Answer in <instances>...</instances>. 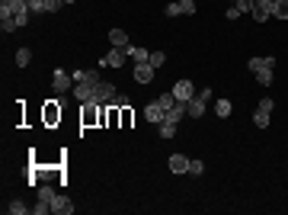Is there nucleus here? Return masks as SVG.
<instances>
[{
    "mask_svg": "<svg viewBox=\"0 0 288 215\" xmlns=\"http://www.w3.org/2000/svg\"><path fill=\"white\" fill-rule=\"evenodd\" d=\"M54 196H58V190H54L52 183H42V186H38V199H42V202H48V206H52Z\"/></svg>",
    "mask_w": 288,
    "mask_h": 215,
    "instance_id": "16",
    "label": "nucleus"
},
{
    "mask_svg": "<svg viewBox=\"0 0 288 215\" xmlns=\"http://www.w3.org/2000/svg\"><path fill=\"white\" fill-rule=\"evenodd\" d=\"M163 61H167V55H163V52H151V58H147V64H151L154 71L163 68Z\"/></svg>",
    "mask_w": 288,
    "mask_h": 215,
    "instance_id": "24",
    "label": "nucleus"
},
{
    "mask_svg": "<svg viewBox=\"0 0 288 215\" xmlns=\"http://www.w3.org/2000/svg\"><path fill=\"white\" fill-rule=\"evenodd\" d=\"M189 174H192V177H202V174H205V164L198 161V157H189Z\"/></svg>",
    "mask_w": 288,
    "mask_h": 215,
    "instance_id": "26",
    "label": "nucleus"
},
{
    "mask_svg": "<svg viewBox=\"0 0 288 215\" xmlns=\"http://www.w3.org/2000/svg\"><path fill=\"white\" fill-rule=\"evenodd\" d=\"M45 212H52V206H48V202H42V199H38L36 206H32V215H45Z\"/></svg>",
    "mask_w": 288,
    "mask_h": 215,
    "instance_id": "32",
    "label": "nucleus"
},
{
    "mask_svg": "<svg viewBox=\"0 0 288 215\" xmlns=\"http://www.w3.org/2000/svg\"><path fill=\"white\" fill-rule=\"evenodd\" d=\"M182 10H180V0H176V3H167V7H163V16H167V20H173V16H180Z\"/></svg>",
    "mask_w": 288,
    "mask_h": 215,
    "instance_id": "28",
    "label": "nucleus"
},
{
    "mask_svg": "<svg viewBox=\"0 0 288 215\" xmlns=\"http://www.w3.org/2000/svg\"><path fill=\"white\" fill-rule=\"evenodd\" d=\"M74 97H77L80 103H90V100H93V87H90V84H74Z\"/></svg>",
    "mask_w": 288,
    "mask_h": 215,
    "instance_id": "14",
    "label": "nucleus"
},
{
    "mask_svg": "<svg viewBox=\"0 0 288 215\" xmlns=\"http://www.w3.org/2000/svg\"><path fill=\"white\" fill-rule=\"evenodd\" d=\"M173 135H176V122L163 119V122H160V138H173Z\"/></svg>",
    "mask_w": 288,
    "mask_h": 215,
    "instance_id": "23",
    "label": "nucleus"
},
{
    "mask_svg": "<svg viewBox=\"0 0 288 215\" xmlns=\"http://www.w3.org/2000/svg\"><path fill=\"white\" fill-rule=\"evenodd\" d=\"M272 16H275V20H288V0H275Z\"/></svg>",
    "mask_w": 288,
    "mask_h": 215,
    "instance_id": "22",
    "label": "nucleus"
},
{
    "mask_svg": "<svg viewBox=\"0 0 288 215\" xmlns=\"http://www.w3.org/2000/svg\"><path fill=\"white\" fill-rule=\"evenodd\" d=\"M167 167H170V174H189V157L186 154H170Z\"/></svg>",
    "mask_w": 288,
    "mask_h": 215,
    "instance_id": "8",
    "label": "nucleus"
},
{
    "mask_svg": "<svg viewBox=\"0 0 288 215\" xmlns=\"http://www.w3.org/2000/svg\"><path fill=\"white\" fill-rule=\"evenodd\" d=\"M112 106H128V97H122V93H115V100H112Z\"/></svg>",
    "mask_w": 288,
    "mask_h": 215,
    "instance_id": "35",
    "label": "nucleus"
},
{
    "mask_svg": "<svg viewBox=\"0 0 288 215\" xmlns=\"http://www.w3.org/2000/svg\"><path fill=\"white\" fill-rule=\"evenodd\" d=\"M154 74H157V71H154L147 61H144V64H135V80H138V84H151Z\"/></svg>",
    "mask_w": 288,
    "mask_h": 215,
    "instance_id": "11",
    "label": "nucleus"
},
{
    "mask_svg": "<svg viewBox=\"0 0 288 215\" xmlns=\"http://www.w3.org/2000/svg\"><path fill=\"white\" fill-rule=\"evenodd\" d=\"M58 103H61V100H54V103H48V106H45V122H48V125H54V122L61 119V106H58Z\"/></svg>",
    "mask_w": 288,
    "mask_h": 215,
    "instance_id": "15",
    "label": "nucleus"
},
{
    "mask_svg": "<svg viewBox=\"0 0 288 215\" xmlns=\"http://www.w3.org/2000/svg\"><path fill=\"white\" fill-rule=\"evenodd\" d=\"M180 10H182V13H186V16H192V13H196V0H180Z\"/></svg>",
    "mask_w": 288,
    "mask_h": 215,
    "instance_id": "29",
    "label": "nucleus"
},
{
    "mask_svg": "<svg viewBox=\"0 0 288 215\" xmlns=\"http://www.w3.org/2000/svg\"><path fill=\"white\" fill-rule=\"evenodd\" d=\"M29 61H32L29 48H16V68H29Z\"/></svg>",
    "mask_w": 288,
    "mask_h": 215,
    "instance_id": "21",
    "label": "nucleus"
},
{
    "mask_svg": "<svg viewBox=\"0 0 288 215\" xmlns=\"http://www.w3.org/2000/svg\"><path fill=\"white\" fill-rule=\"evenodd\" d=\"M231 113H234L231 100H215V116H218V119H228Z\"/></svg>",
    "mask_w": 288,
    "mask_h": 215,
    "instance_id": "17",
    "label": "nucleus"
},
{
    "mask_svg": "<svg viewBox=\"0 0 288 215\" xmlns=\"http://www.w3.org/2000/svg\"><path fill=\"white\" fill-rule=\"evenodd\" d=\"M125 45H131L128 32L125 29H109V48H125Z\"/></svg>",
    "mask_w": 288,
    "mask_h": 215,
    "instance_id": "9",
    "label": "nucleus"
},
{
    "mask_svg": "<svg viewBox=\"0 0 288 215\" xmlns=\"http://www.w3.org/2000/svg\"><path fill=\"white\" fill-rule=\"evenodd\" d=\"M256 80L263 87H272V80H275V68H263V71H256Z\"/></svg>",
    "mask_w": 288,
    "mask_h": 215,
    "instance_id": "18",
    "label": "nucleus"
},
{
    "mask_svg": "<svg viewBox=\"0 0 288 215\" xmlns=\"http://www.w3.org/2000/svg\"><path fill=\"white\" fill-rule=\"evenodd\" d=\"M173 97H176L180 103H189L192 97H196V87H192L189 77H180V80L173 84Z\"/></svg>",
    "mask_w": 288,
    "mask_h": 215,
    "instance_id": "4",
    "label": "nucleus"
},
{
    "mask_svg": "<svg viewBox=\"0 0 288 215\" xmlns=\"http://www.w3.org/2000/svg\"><path fill=\"white\" fill-rule=\"evenodd\" d=\"M7 212H13V215H29V212H32V206H26L23 199H13V202L7 206Z\"/></svg>",
    "mask_w": 288,
    "mask_h": 215,
    "instance_id": "19",
    "label": "nucleus"
},
{
    "mask_svg": "<svg viewBox=\"0 0 288 215\" xmlns=\"http://www.w3.org/2000/svg\"><path fill=\"white\" fill-rule=\"evenodd\" d=\"M231 7H234L237 10V13H250V10H253V0H234V3H231Z\"/></svg>",
    "mask_w": 288,
    "mask_h": 215,
    "instance_id": "27",
    "label": "nucleus"
},
{
    "mask_svg": "<svg viewBox=\"0 0 288 215\" xmlns=\"http://www.w3.org/2000/svg\"><path fill=\"white\" fill-rule=\"evenodd\" d=\"M52 212H54V215H71V212H74V202H71L68 196H61V193H58V196H54V202H52Z\"/></svg>",
    "mask_w": 288,
    "mask_h": 215,
    "instance_id": "10",
    "label": "nucleus"
},
{
    "mask_svg": "<svg viewBox=\"0 0 288 215\" xmlns=\"http://www.w3.org/2000/svg\"><path fill=\"white\" fill-rule=\"evenodd\" d=\"M247 68H250L253 74H256V71H263V68H275V58H272V55H263V58H250V61H247Z\"/></svg>",
    "mask_w": 288,
    "mask_h": 215,
    "instance_id": "12",
    "label": "nucleus"
},
{
    "mask_svg": "<svg viewBox=\"0 0 288 215\" xmlns=\"http://www.w3.org/2000/svg\"><path fill=\"white\" fill-rule=\"evenodd\" d=\"M26 7H29L32 13H45V0H26Z\"/></svg>",
    "mask_w": 288,
    "mask_h": 215,
    "instance_id": "30",
    "label": "nucleus"
},
{
    "mask_svg": "<svg viewBox=\"0 0 288 215\" xmlns=\"http://www.w3.org/2000/svg\"><path fill=\"white\" fill-rule=\"evenodd\" d=\"M163 119H170V122H176V125H180L182 119H186V103H180V100H176V106H173V109H167V116H163Z\"/></svg>",
    "mask_w": 288,
    "mask_h": 215,
    "instance_id": "13",
    "label": "nucleus"
},
{
    "mask_svg": "<svg viewBox=\"0 0 288 215\" xmlns=\"http://www.w3.org/2000/svg\"><path fill=\"white\" fill-rule=\"evenodd\" d=\"M272 7H275V0H253V20H256V23H266V20H269V16H272Z\"/></svg>",
    "mask_w": 288,
    "mask_h": 215,
    "instance_id": "5",
    "label": "nucleus"
},
{
    "mask_svg": "<svg viewBox=\"0 0 288 215\" xmlns=\"http://www.w3.org/2000/svg\"><path fill=\"white\" fill-rule=\"evenodd\" d=\"M131 119H135V116H131V109H128V106H122V129H128Z\"/></svg>",
    "mask_w": 288,
    "mask_h": 215,
    "instance_id": "33",
    "label": "nucleus"
},
{
    "mask_svg": "<svg viewBox=\"0 0 288 215\" xmlns=\"http://www.w3.org/2000/svg\"><path fill=\"white\" fill-rule=\"evenodd\" d=\"M272 106H275V100H272V97H263V103H259V109H266V113H272Z\"/></svg>",
    "mask_w": 288,
    "mask_h": 215,
    "instance_id": "34",
    "label": "nucleus"
},
{
    "mask_svg": "<svg viewBox=\"0 0 288 215\" xmlns=\"http://www.w3.org/2000/svg\"><path fill=\"white\" fill-rule=\"evenodd\" d=\"M115 100V87L109 84V80H99L96 87H93V100L90 103H99V106H106V103Z\"/></svg>",
    "mask_w": 288,
    "mask_h": 215,
    "instance_id": "2",
    "label": "nucleus"
},
{
    "mask_svg": "<svg viewBox=\"0 0 288 215\" xmlns=\"http://www.w3.org/2000/svg\"><path fill=\"white\" fill-rule=\"evenodd\" d=\"M52 90L58 93V97H61V93H68V90H74V77H71L68 71L58 68V71L52 74Z\"/></svg>",
    "mask_w": 288,
    "mask_h": 215,
    "instance_id": "3",
    "label": "nucleus"
},
{
    "mask_svg": "<svg viewBox=\"0 0 288 215\" xmlns=\"http://www.w3.org/2000/svg\"><path fill=\"white\" fill-rule=\"evenodd\" d=\"M208 100H212V90H208V87H205V90H196V97L186 103V116H189V119H202Z\"/></svg>",
    "mask_w": 288,
    "mask_h": 215,
    "instance_id": "1",
    "label": "nucleus"
},
{
    "mask_svg": "<svg viewBox=\"0 0 288 215\" xmlns=\"http://www.w3.org/2000/svg\"><path fill=\"white\" fill-rule=\"evenodd\" d=\"M253 125H256V129H269V113L256 106V113H253Z\"/></svg>",
    "mask_w": 288,
    "mask_h": 215,
    "instance_id": "20",
    "label": "nucleus"
},
{
    "mask_svg": "<svg viewBox=\"0 0 288 215\" xmlns=\"http://www.w3.org/2000/svg\"><path fill=\"white\" fill-rule=\"evenodd\" d=\"M64 3H74V0H64Z\"/></svg>",
    "mask_w": 288,
    "mask_h": 215,
    "instance_id": "36",
    "label": "nucleus"
},
{
    "mask_svg": "<svg viewBox=\"0 0 288 215\" xmlns=\"http://www.w3.org/2000/svg\"><path fill=\"white\" fill-rule=\"evenodd\" d=\"M157 103H160L163 109H173V106H176V97H173V90H170V93H160V97H157Z\"/></svg>",
    "mask_w": 288,
    "mask_h": 215,
    "instance_id": "25",
    "label": "nucleus"
},
{
    "mask_svg": "<svg viewBox=\"0 0 288 215\" xmlns=\"http://www.w3.org/2000/svg\"><path fill=\"white\" fill-rule=\"evenodd\" d=\"M125 58H128V55L122 52V48H109V55L99 61V68H122V64H125Z\"/></svg>",
    "mask_w": 288,
    "mask_h": 215,
    "instance_id": "6",
    "label": "nucleus"
},
{
    "mask_svg": "<svg viewBox=\"0 0 288 215\" xmlns=\"http://www.w3.org/2000/svg\"><path fill=\"white\" fill-rule=\"evenodd\" d=\"M64 7V0H45V13H58Z\"/></svg>",
    "mask_w": 288,
    "mask_h": 215,
    "instance_id": "31",
    "label": "nucleus"
},
{
    "mask_svg": "<svg viewBox=\"0 0 288 215\" xmlns=\"http://www.w3.org/2000/svg\"><path fill=\"white\" fill-rule=\"evenodd\" d=\"M163 116H167V109L160 106L157 100H154V103H147V106H144V119H147V122L160 125V122H163Z\"/></svg>",
    "mask_w": 288,
    "mask_h": 215,
    "instance_id": "7",
    "label": "nucleus"
}]
</instances>
